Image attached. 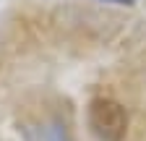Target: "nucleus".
I'll return each mask as SVG.
<instances>
[{"instance_id": "nucleus-1", "label": "nucleus", "mask_w": 146, "mask_h": 141, "mask_svg": "<svg viewBox=\"0 0 146 141\" xmlns=\"http://www.w3.org/2000/svg\"><path fill=\"white\" fill-rule=\"evenodd\" d=\"M89 128L99 141H123L128 133L125 107L107 97L94 99L89 104Z\"/></svg>"}, {"instance_id": "nucleus-2", "label": "nucleus", "mask_w": 146, "mask_h": 141, "mask_svg": "<svg viewBox=\"0 0 146 141\" xmlns=\"http://www.w3.org/2000/svg\"><path fill=\"white\" fill-rule=\"evenodd\" d=\"M110 3H117V5H131V0H110Z\"/></svg>"}]
</instances>
